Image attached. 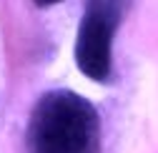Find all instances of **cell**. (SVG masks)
<instances>
[{
	"mask_svg": "<svg viewBox=\"0 0 158 153\" xmlns=\"http://www.w3.org/2000/svg\"><path fill=\"white\" fill-rule=\"evenodd\" d=\"M28 153H101L95 105L73 90H48L28 121Z\"/></svg>",
	"mask_w": 158,
	"mask_h": 153,
	"instance_id": "6da1fadb",
	"label": "cell"
},
{
	"mask_svg": "<svg viewBox=\"0 0 158 153\" xmlns=\"http://www.w3.org/2000/svg\"><path fill=\"white\" fill-rule=\"evenodd\" d=\"M131 8V0H85L75 35V65L88 81L108 83L113 73V35Z\"/></svg>",
	"mask_w": 158,
	"mask_h": 153,
	"instance_id": "7a4b0ae2",
	"label": "cell"
},
{
	"mask_svg": "<svg viewBox=\"0 0 158 153\" xmlns=\"http://www.w3.org/2000/svg\"><path fill=\"white\" fill-rule=\"evenodd\" d=\"M33 3L38 8H48V5H55V3H60V0H33Z\"/></svg>",
	"mask_w": 158,
	"mask_h": 153,
	"instance_id": "3957f363",
	"label": "cell"
}]
</instances>
